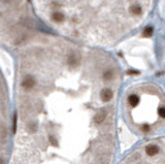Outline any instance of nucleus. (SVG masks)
Listing matches in <instances>:
<instances>
[{
  "instance_id": "f257e3e1",
  "label": "nucleus",
  "mask_w": 165,
  "mask_h": 164,
  "mask_svg": "<svg viewBox=\"0 0 165 164\" xmlns=\"http://www.w3.org/2000/svg\"><path fill=\"white\" fill-rule=\"evenodd\" d=\"M18 49L12 149L1 164H114L122 84L116 59L42 32Z\"/></svg>"
},
{
  "instance_id": "f03ea898",
  "label": "nucleus",
  "mask_w": 165,
  "mask_h": 164,
  "mask_svg": "<svg viewBox=\"0 0 165 164\" xmlns=\"http://www.w3.org/2000/svg\"><path fill=\"white\" fill-rule=\"evenodd\" d=\"M44 24L70 40L113 46L140 27L154 0H32Z\"/></svg>"
},
{
  "instance_id": "7ed1b4c3",
  "label": "nucleus",
  "mask_w": 165,
  "mask_h": 164,
  "mask_svg": "<svg viewBox=\"0 0 165 164\" xmlns=\"http://www.w3.org/2000/svg\"><path fill=\"white\" fill-rule=\"evenodd\" d=\"M125 114L135 130L151 132L165 123V97L159 87L140 84L129 89L125 98Z\"/></svg>"
},
{
  "instance_id": "20e7f679",
  "label": "nucleus",
  "mask_w": 165,
  "mask_h": 164,
  "mask_svg": "<svg viewBox=\"0 0 165 164\" xmlns=\"http://www.w3.org/2000/svg\"><path fill=\"white\" fill-rule=\"evenodd\" d=\"M1 40L19 47L34 32L28 0H1Z\"/></svg>"
},
{
  "instance_id": "39448f33",
  "label": "nucleus",
  "mask_w": 165,
  "mask_h": 164,
  "mask_svg": "<svg viewBox=\"0 0 165 164\" xmlns=\"http://www.w3.org/2000/svg\"><path fill=\"white\" fill-rule=\"evenodd\" d=\"M119 164H165V135L141 143Z\"/></svg>"
}]
</instances>
